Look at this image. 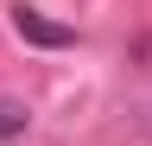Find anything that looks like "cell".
<instances>
[{"instance_id":"1","label":"cell","mask_w":152,"mask_h":146,"mask_svg":"<svg viewBox=\"0 0 152 146\" xmlns=\"http://www.w3.org/2000/svg\"><path fill=\"white\" fill-rule=\"evenodd\" d=\"M13 32H19L26 45H45V51H64V45H76V32H70V26H51L38 7H13Z\"/></svg>"},{"instance_id":"2","label":"cell","mask_w":152,"mask_h":146,"mask_svg":"<svg viewBox=\"0 0 152 146\" xmlns=\"http://www.w3.org/2000/svg\"><path fill=\"white\" fill-rule=\"evenodd\" d=\"M26 127H32V108L19 102V95H0V146H7V140H19Z\"/></svg>"}]
</instances>
